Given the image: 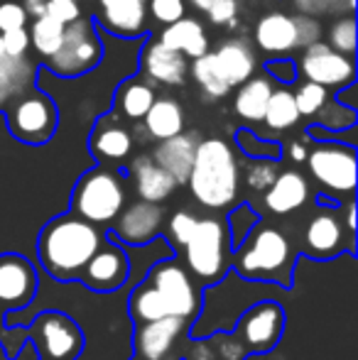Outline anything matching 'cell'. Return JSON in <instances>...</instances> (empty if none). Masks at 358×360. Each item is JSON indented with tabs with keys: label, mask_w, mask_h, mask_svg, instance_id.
<instances>
[{
	"label": "cell",
	"mask_w": 358,
	"mask_h": 360,
	"mask_svg": "<svg viewBox=\"0 0 358 360\" xmlns=\"http://www.w3.org/2000/svg\"><path fill=\"white\" fill-rule=\"evenodd\" d=\"M106 236L74 214H62L47 223L37 238V260L57 282L79 280Z\"/></svg>",
	"instance_id": "1"
},
{
	"label": "cell",
	"mask_w": 358,
	"mask_h": 360,
	"mask_svg": "<svg viewBox=\"0 0 358 360\" xmlns=\"http://www.w3.org/2000/svg\"><path fill=\"white\" fill-rule=\"evenodd\" d=\"M186 184L201 206L229 209L238 196V162L231 145L221 138L201 140Z\"/></svg>",
	"instance_id": "2"
},
{
	"label": "cell",
	"mask_w": 358,
	"mask_h": 360,
	"mask_svg": "<svg viewBox=\"0 0 358 360\" xmlns=\"http://www.w3.org/2000/svg\"><path fill=\"white\" fill-rule=\"evenodd\" d=\"M231 265L248 282H272V285L290 287L295 250L285 233L258 223L243 240V245L234 250Z\"/></svg>",
	"instance_id": "3"
},
{
	"label": "cell",
	"mask_w": 358,
	"mask_h": 360,
	"mask_svg": "<svg viewBox=\"0 0 358 360\" xmlns=\"http://www.w3.org/2000/svg\"><path fill=\"white\" fill-rule=\"evenodd\" d=\"M123 181L108 167H94L79 176L72 194V214L91 226H108L123 211Z\"/></svg>",
	"instance_id": "4"
},
{
	"label": "cell",
	"mask_w": 358,
	"mask_h": 360,
	"mask_svg": "<svg viewBox=\"0 0 358 360\" xmlns=\"http://www.w3.org/2000/svg\"><path fill=\"white\" fill-rule=\"evenodd\" d=\"M181 250H184L186 267L196 280L204 285L219 282L231 265V243L226 221L199 218L194 233Z\"/></svg>",
	"instance_id": "5"
},
{
	"label": "cell",
	"mask_w": 358,
	"mask_h": 360,
	"mask_svg": "<svg viewBox=\"0 0 358 360\" xmlns=\"http://www.w3.org/2000/svg\"><path fill=\"white\" fill-rule=\"evenodd\" d=\"M5 120H8V130L15 140L25 145H44L57 133L59 110L52 96L32 89L5 110Z\"/></svg>",
	"instance_id": "6"
},
{
	"label": "cell",
	"mask_w": 358,
	"mask_h": 360,
	"mask_svg": "<svg viewBox=\"0 0 358 360\" xmlns=\"http://www.w3.org/2000/svg\"><path fill=\"white\" fill-rule=\"evenodd\" d=\"M101 59H103V44L96 34L94 20L79 18L77 22L64 27L62 47L57 49V54L44 59V67L62 79H74L96 69Z\"/></svg>",
	"instance_id": "7"
},
{
	"label": "cell",
	"mask_w": 358,
	"mask_h": 360,
	"mask_svg": "<svg viewBox=\"0 0 358 360\" xmlns=\"http://www.w3.org/2000/svg\"><path fill=\"white\" fill-rule=\"evenodd\" d=\"M42 360H77L84 351V331L64 311H42L25 331Z\"/></svg>",
	"instance_id": "8"
},
{
	"label": "cell",
	"mask_w": 358,
	"mask_h": 360,
	"mask_svg": "<svg viewBox=\"0 0 358 360\" xmlns=\"http://www.w3.org/2000/svg\"><path fill=\"white\" fill-rule=\"evenodd\" d=\"M307 167H309L314 181L324 191L334 196L354 194L356 189V150L354 145H341L334 140H324L307 152Z\"/></svg>",
	"instance_id": "9"
},
{
	"label": "cell",
	"mask_w": 358,
	"mask_h": 360,
	"mask_svg": "<svg viewBox=\"0 0 358 360\" xmlns=\"http://www.w3.org/2000/svg\"><path fill=\"white\" fill-rule=\"evenodd\" d=\"M167 302L172 316L181 319V321H194V316L199 314V292L191 280V275L186 272V267H181L174 260H162L158 265H153V270L148 272V280Z\"/></svg>",
	"instance_id": "10"
},
{
	"label": "cell",
	"mask_w": 358,
	"mask_h": 360,
	"mask_svg": "<svg viewBox=\"0 0 358 360\" xmlns=\"http://www.w3.org/2000/svg\"><path fill=\"white\" fill-rule=\"evenodd\" d=\"M285 331V309L275 302H258L245 309L234 338L241 348L253 353H270Z\"/></svg>",
	"instance_id": "11"
},
{
	"label": "cell",
	"mask_w": 358,
	"mask_h": 360,
	"mask_svg": "<svg viewBox=\"0 0 358 360\" xmlns=\"http://www.w3.org/2000/svg\"><path fill=\"white\" fill-rule=\"evenodd\" d=\"M354 252V238L346 233L341 216L334 209H319L305 228V255L314 260H331L339 252Z\"/></svg>",
	"instance_id": "12"
},
{
	"label": "cell",
	"mask_w": 358,
	"mask_h": 360,
	"mask_svg": "<svg viewBox=\"0 0 358 360\" xmlns=\"http://www.w3.org/2000/svg\"><path fill=\"white\" fill-rule=\"evenodd\" d=\"M300 67L307 81L321 86V89H344V86L354 84L356 79L354 59L331 52L324 42L309 44L302 54Z\"/></svg>",
	"instance_id": "13"
},
{
	"label": "cell",
	"mask_w": 358,
	"mask_h": 360,
	"mask_svg": "<svg viewBox=\"0 0 358 360\" xmlns=\"http://www.w3.org/2000/svg\"><path fill=\"white\" fill-rule=\"evenodd\" d=\"M37 294V270L25 255H0V311L23 309Z\"/></svg>",
	"instance_id": "14"
},
{
	"label": "cell",
	"mask_w": 358,
	"mask_h": 360,
	"mask_svg": "<svg viewBox=\"0 0 358 360\" xmlns=\"http://www.w3.org/2000/svg\"><path fill=\"white\" fill-rule=\"evenodd\" d=\"M130 272V260L120 245L110 240H103V245L94 252V257L87 262L79 280L94 292H113L123 287Z\"/></svg>",
	"instance_id": "15"
},
{
	"label": "cell",
	"mask_w": 358,
	"mask_h": 360,
	"mask_svg": "<svg viewBox=\"0 0 358 360\" xmlns=\"http://www.w3.org/2000/svg\"><path fill=\"white\" fill-rule=\"evenodd\" d=\"M165 211L160 204H148V201H135L125 206L113 221V233L128 245H145L155 240L162 233Z\"/></svg>",
	"instance_id": "16"
},
{
	"label": "cell",
	"mask_w": 358,
	"mask_h": 360,
	"mask_svg": "<svg viewBox=\"0 0 358 360\" xmlns=\"http://www.w3.org/2000/svg\"><path fill=\"white\" fill-rule=\"evenodd\" d=\"M186 331V321L177 316L160 319L150 323H135V358L138 360H162L172 351L177 338Z\"/></svg>",
	"instance_id": "17"
},
{
	"label": "cell",
	"mask_w": 358,
	"mask_h": 360,
	"mask_svg": "<svg viewBox=\"0 0 358 360\" xmlns=\"http://www.w3.org/2000/svg\"><path fill=\"white\" fill-rule=\"evenodd\" d=\"M89 147L98 162H120L133 150V135L125 125H120L118 113H108L96 120Z\"/></svg>",
	"instance_id": "18"
},
{
	"label": "cell",
	"mask_w": 358,
	"mask_h": 360,
	"mask_svg": "<svg viewBox=\"0 0 358 360\" xmlns=\"http://www.w3.org/2000/svg\"><path fill=\"white\" fill-rule=\"evenodd\" d=\"M140 69L148 79L158 81L165 86H181L186 81V57L179 52L167 49L158 37H153L145 44L143 54H140Z\"/></svg>",
	"instance_id": "19"
},
{
	"label": "cell",
	"mask_w": 358,
	"mask_h": 360,
	"mask_svg": "<svg viewBox=\"0 0 358 360\" xmlns=\"http://www.w3.org/2000/svg\"><path fill=\"white\" fill-rule=\"evenodd\" d=\"M199 143H201V140L196 138L194 133H179V135H174V138H170V140H162V143L153 150L150 160H153L160 169L167 172L177 186L186 184Z\"/></svg>",
	"instance_id": "20"
},
{
	"label": "cell",
	"mask_w": 358,
	"mask_h": 360,
	"mask_svg": "<svg viewBox=\"0 0 358 360\" xmlns=\"http://www.w3.org/2000/svg\"><path fill=\"white\" fill-rule=\"evenodd\" d=\"M98 20L115 37H138L145 32V3L138 0H98Z\"/></svg>",
	"instance_id": "21"
},
{
	"label": "cell",
	"mask_w": 358,
	"mask_h": 360,
	"mask_svg": "<svg viewBox=\"0 0 358 360\" xmlns=\"http://www.w3.org/2000/svg\"><path fill=\"white\" fill-rule=\"evenodd\" d=\"M255 44L263 52L270 54H287L297 49V27H295V15L287 13H265L263 18L255 22L253 30Z\"/></svg>",
	"instance_id": "22"
},
{
	"label": "cell",
	"mask_w": 358,
	"mask_h": 360,
	"mask_svg": "<svg viewBox=\"0 0 358 360\" xmlns=\"http://www.w3.org/2000/svg\"><path fill=\"white\" fill-rule=\"evenodd\" d=\"M307 199H309V184H307L305 174L295 169L280 172L270 184V189L265 191V206L277 216H287L302 209Z\"/></svg>",
	"instance_id": "23"
},
{
	"label": "cell",
	"mask_w": 358,
	"mask_h": 360,
	"mask_svg": "<svg viewBox=\"0 0 358 360\" xmlns=\"http://www.w3.org/2000/svg\"><path fill=\"white\" fill-rule=\"evenodd\" d=\"M211 54H214L216 67L231 89L243 86L255 74V54L245 39H229Z\"/></svg>",
	"instance_id": "24"
},
{
	"label": "cell",
	"mask_w": 358,
	"mask_h": 360,
	"mask_svg": "<svg viewBox=\"0 0 358 360\" xmlns=\"http://www.w3.org/2000/svg\"><path fill=\"white\" fill-rule=\"evenodd\" d=\"M130 176L135 181V191H138L140 201L148 204H160V201L170 199L172 191L177 189L174 179L165 169H160L148 155H140L130 165Z\"/></svg>",
	"instance_id": "25"
},
{
	"label": "cell",
	"mask_w": 358,
	"mask_h": 360,
	"mask_svg": "<svg viewBox=\"0 0 358 360\" xmlns=\"http://www.w3.org/2000/svg\"><path fill=\"white\" fill-rule=\"evenodd\" d=\"M158 39L167 49L184 54L189 59H199L209 54V37H206L204 25L194 18H186V15L174 25H167Z\"/></svg>",
	"instance_id": "26"
},
{
	"label": "cell",
	"mask_w": 358,
	"mask_h": 360,
	"mask_svg": "<svg viewBox=\"0 0 358 360\" xmlns=\"http://www.w3.org/2000/svg\"><path fill=\"white\" fill-rule=\"evenodd\" d=\"M34 89V64L30 59H0V113L23 94Z\"/></svg>",
	"instance_id": "27"
},
{
	"label": "cell",
	"mask_w": 358,
	"mask_h": 360,
	"mask_svg": "<svg viewBox=\"0 0 358 360\" xmlns=\"http://www.w3.org/2000/svg\"><path fill=\"white\" fill-rule=\"evenodd\" d=\"M145 130L155 140H170L184 130V110L174 98H155L153 108L145 115Z\"/></svg>",
	"instance_id": "28"
},
{
	"label": "cell",
	"mask_w": 358,
	"mask_h": 360,
	"mask_svg": "<svg viewBox=\"0 0 358 360\" xmlns=\"http://www.w3.org/2000/svg\"><path fill=\"white\" fill-rule=\"evenodd\" d=\"M272 96V84L265 76H250L243 86H238V94L234 98V110L238 118L260 123L268 108V101Z\"/></svg>",
	"instance_id": "29"
},
{
	"label": "cell",
	"mask_w": 358,
	"mask_h": 360,
	"mask_svg": "<svg viewBox=\"0 0 358 360\" xmlns=\"http://www.w3.org/2000/svg\"><path fill=\"white\" fill-rule=\"evenodd\" d=\"M153 103H155L153 86L140 79H128L125 84L118 86L113 113L125 115L130 120H143L148 115V110L153 108Z\"/></svg>",
	"instance_id": "30"
},
{
	"label": "cell",
	"mask_w": 358,
	"mask_h": 360,
	"mask_svg": "<svg viewBox=\"0 0 358 360\" xmlns=\"http://www.w3.org/2000/svg\"><path fill=\"white\" fill-rule=\"evenodd\" d=\"M128 309H130V316L135 319V323H150L172 316L165 297L150 282H143V285L133 289V294L128 299Z\"/></svg>",
	"instance_id": "31"
},
{
	"label": "cell",
	"mask_w": 358,
	"mask_h": 360,
	"mask_svg": "<svg viewBox=\"0 0 358 360\" xmlns=\"http://www.w3.org/2000/svg\"><path fill=\"white\" fill-rule=\"evenodd\" d=\"M297 120H300V113H297L292 91H285V89L272 91L268 108H265V115H263V123L268 125L270 130H275V133H282V130H290Z\"/></svg>",
	"instance_id": "32"
},
{
	"label": "cell",
	"mask_w": 358,
	"mask_h": 360,
	"mask_svg": "<svg viewBox=\"0 0 358 360\" xmlns=\"http://www.w3.org/2000/svg\"><path fill=\"white\" fill-rule=\"evenodd\" d=\"M191 76H194V81L204 89V94L209 98H224V96L231 94V86L224 81L211 52L199 59H191Z\"/></svg>",
	"instance_id": "33"
},
{
	"label": "cell",
	"mask_w": 358,
	"mask_h": 360,
	"mask_svg": "<svg viewBox=\"0 0 358 360\" xmlns=\"http://www.w3.org/2000/svg\"><path fill=\"white\" fill-rule=\"evenodd\" d=\"M30 44L37 49V54L42 59H49L52 54H57V49L62 47V39H64V25H59L57 20L52 18H39L32 22L30 27Z\"/></svg>",
	"instance_id": "34"
},
{
	"label": "cell",
	"mask_w": 358,
	"mask_h": 360,
	"mask_svg": "<svg viewBox=\"0 0 358 360\" xmlns=\"http://www.w3.org/2000/svg\"><path fill=\"white\" fill-rule=\"evenodd\" d=\"M326 47L336 54H344V57L354 59L356 54V20L354 15H346L331 22L329 27V44Z\"/></svg>",
	"instance_id": "35"
},
{
	"label": "cell",
	"mask_w": 358,
	"mask_h": 360,
	"mask_svg": "<svg viewBox=\"0 0 358 360\" xmlns=\"http://www.w3.org/2000/svg\"><path fill=\"white\" fill-rule=\"evenodd\" d=\"M258 226V216L250 211V206H238V209L231 214V218L226 221V228H229V243L231 250H238L243 245V240L250 236V231Z\"/></svg>",
	"instance_id": "36"
},
{
	"label": "cell",
	"mask_w": 358,
	"mask_h": 360,
	"mask_svg": "<svg viewBox=\"0 0 358 360\" xmlns=\"http://www.w3.org/2000/svg\"><path fill=\"white\" fill-rule=\"evenodd\" d=\"M236 140H238L241 150L245 152L253 160H277L282 155L280 143H268V140H260L258 135H253V130L241 128L236 130Z\"/></svg>",
	"instance_id": "37"
},
{
	"label": "cell",
	"mask_w": 358,
	"mask_h": 360,
	"mask_svg": "<svg viewBox=\"0 0 358 360\" xmlns=\"http://www.w3.org/2000/svg\"><path fill=\"white\" fill-rule=\"evenodd\" d=\"M295 105L300 115H317L319 110H324L326 98H329V91L321 89V86L312 84V81H305L300 89L295 91Z\"/></svg>",
	"instance_id": "38"
},
{
	"label": "cell",
	"mask_w": 358,
	"mask_h": 360,
	"mask_svg": "<svg viewBox=\"0 0 358 360\" xmlns=\"http://www.w3.org/2000/svg\"><path fill=\"white\" fill-rule=\"evenodd\" d=\"M196 221H199V218L194 214H189V211H174L172 218H170L167 238L177 250H181V248L186 245V240H189L191 233H194V228H196Z\"/></svg>",
	"instance_id": "39"
},
{
	"label": "cell",
	"mask_w": 358,
	"mask_h": 360,
	"mask_svg": "<svg viewBox=\"0 0 358 360\" xmlns=\"http://www.w3.org/2000/svg\"><path fill=\"white\" fill-rule=\"evenodd\" d=\"M277 174V160H255L245 169V181L253 191H268Z\"/></svg>",
	"instance_id": "40"
},
{
	"label": "cell",
	"mask_w": 358,
	"mask_h": 360,
	"mask_svg": "<svg viewBox=\"0 0 358 360\" xmlns=\"http://www.w3.org/2000/svg\"><path fill=\"white\" fill-rule=\"evenodd\" d=\"M206 15L216 27H234L238 20V0H211Z\"/></svg>",
	"instance_id": "41"
},
{
	"label": "cell",
	"mask_w": 358,
	"mask_h": 360,
	"mask_svg": "<svg viewBox=\"0 0 358 360\" xmlns=\"http://www.w3.org/2000/svg\"><path fill=\"white\" fill-rule=\"evenodd\" d=\"M25 22H27V15L18 0H0V34L23 30Z\"/></svg>",
	"instance_id": "42"
},
{
	"label": "cell",
	"mask_w": 358,
	"mask_h": 360,
	"mask_svg": "<svg viewBox=\"0 0 358 360\" xmlns=\"http://www.w3.org/2000/svg\"><path fill=\"white\" fill-rule=\"evenodd\" d=\"M150 13L158 22L174 25L177 20L184 18L186 5L184 0H150Z\"/></svg>",
	"instance_id": "43"
},
{
	"label": "cell",
	"mask_w": 358,
	"mask_h": 360,
	"mask_svg": "<svg viewBox=\"0 0 358 360\" xmlns=\"http://www.w3.org/2000/svg\"><path fill=\"white\" fill-rule=\"evenodd\" d=\"M47 18L57 20L59 25L69 27V25L82 18V8L74 0H47Z\"/></svg>",
	"instance_id": "44"
},
{
	"label": "cell",
	"mask_w": 358,
	"mask_h": 360,
	"mask_svg": "<svg viewBox=\"0 0 358 360\" xmlns=\"http://www.w3.org/2000/svg\"><path fill=\"white\" fill-rule=\"evenodd\" d=\"M295 27H297V49H307L309 44L319 42V22L309 15H295Z\"/></svg>",
	"instance_id": "45"
},
{
	"label": "cell",
	"mask_w": 358,
	"mask_h": 360,
	"mask_svg": "<svg viewBox=\"0 0 358 360\" xmlns=\"http://www.w3.org/2000/svg\"><path fill=\"white\" fill-rule=\"evenodd\" d=\"M3 37V49H5V57L8 59H25L30 49V34L27 30H15V32H5L0 34Z\"/></svg>",
	"instance_id": "46"
},
{
	"label": "cell",
	"mask_w": 358,
	"mask_h": 360,
	"mask_svg": "<svg viewBox=\"0 0 358 360\" xmlns=\"http://www.w3.org/2000/svg\"><path fill=\"white\" fill-rule=\"evenodd\" d=\"M290 3L295 5L302 15L314 18V15H319V13H336V10L341 8V3L346 5V0H290Z\"/></svg>",
	"instance_id": "47"
},
{
	"label": "cell",
	"mask_w": 358,
	"mask_h": 360,
	"mask_svg": "<svg viewBox=\"0 0 358 360\" xmlns=\"http://www.w3.org/2000/svg\"><path fill=\"white\" fill-rule=\"evenodd\" d=\"M265 69H268L275 79L285 81V84H290V81L297 79V67H295V62H290V59H282V62H268L265 64Z\"/></svg>",
	"instance_id": "48"
},
{
	"label": "cell",
	"mask_w": 358,
	"mask_h": 360,
	"mask_svg": "<svg viewBox=\"0 0 358 360\" xmlns=\"http://www.w3.org/2000/svg\"><path fill=\"white\" fill-rule=\"evenodd\" d=\"M23 8H25V15H27V18L39 20L47 15V0H25Z\"/></svg>",
	"instance_id": "49"
},
{
	"label": "cell",
	"mask_w": 358,
	"mask_h": 360,
	"mask_svg": "<svg viewBox=\"0 0 358 360\" xmlns=\"http://www.w3.org/2000/svg\"><path fill=\"white\" fill-rule=\"evenodd\" d=\"M344 228H346V233H349L351 238H356V206H354V201H349V204H346Z\"/></svg>",
	"instance_id": "50"
},
{
	"label": "cell",
	"mask_w": 358,
	"mask_h": 360,
	"mask_svg": "<svg viewBox=\"0 0 358 360\" xmlns=\"http://www.w3.org/2000/svg\"><path fill=\"white\" fill-rule=\"evenodd\" d=\"M307 152H309V150H307V147L302 145V143H297V140L290 145V157H292L295 162H305V160H307Z\"/></svg>",
	"instance_id": "51"
},
{
	"label": "cell",
	"mask_w": 358,
	"mask_h": 360,
	"mask_svg": "<svg viewBox=\"0 0 358 360\" xmlns=\"http://www.w3.org/2000/svg\"><path fill=\"white\" fill-rule=\"evenodd\" d=\"M191 5H194V10H199V13H206L211 5V0H189Z\"/></svg>",
	"instance_id": "52"
},
{
	"label": "cell",
	"mask_w": 358,
	"mask_h": 360,
	"mask_svg": "<svg viewBox=\"0 0 358 360\" xmlns=\"http://www.w3.org/2000/svg\"><path fill=\"white\" fill-rule=\"evenodd\" d=\"M0 59H5V49H3V37H0Z\"/></svg>",
	"instance_id": "53"
},
{
	"label": "cell",
	"mask_w": 358,
	"mask_h": 360,
	"mask_svg": "<svg viewBox=\"0 0 358 360\" xmlns=\"http://www.w3.org/2000/svg\"><path fill=\"white\" fill-rule=\"evenodd\" d=\"M138 3H145V0H138Z\"/></svg>",
	"instance_id": "54"
},
{
	"label": "cell",
	"mask_w": 358,
	"mask_h": 360,
	"mask_svg": "<svg viewBox=\"0 0 358 360\" xmlns=\"http://www.w3.org/2000/svg\"><path fill=\"white\" fill-rule=\"evenodd\" d=\"M0 319H3V311H0Z\"/></svg>",
	"instance_id": "55"
},
{
	"label": "cell",
	"mask_w": 358,
	"mask_h": 360,
	"mask_svg": "<svg viewBox=\"0 0 358 360\" xmlns=\"http://www.w3.org/2000/svg\"><path fill=\"white\" fill-rule=\"evenodd\" d=\"M74 3H79V0H74Z\"/></svg>",
	"instance_id": "56"
},
{
	"label": "cell",
	"mask_w": 358,
	"mask_h": 360,
	"mask_svg": "<svg viewBox=\"0 0 358 360\" xmlns=\"http://www.w3.org/2000/svg\"><path fill=\"white\" fill-rule=\"evenodd\" d=\"M133 360H138V358H133Z\"/></svg>",
	"instance_id": "57"
}]
</instances>
